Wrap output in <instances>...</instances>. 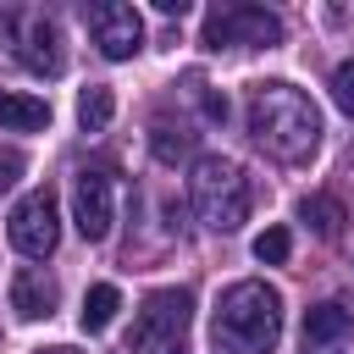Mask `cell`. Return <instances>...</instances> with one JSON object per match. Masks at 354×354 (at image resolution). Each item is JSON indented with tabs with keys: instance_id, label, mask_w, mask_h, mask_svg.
<instances>
[{
	"instance_id": "8",
	"label": "cell",
	"mask_w": 354,
	"mask_h": 354,
	"mask_svg": "<svg viewBox=\"0 0 354 354\" xmlns=\"http://www.w3.org/2000/svg\"><path fill=\"white\" fill-rule=\"evenodd\" d=\"M88 33H94V44H100L105 61H127V55L144 50V17L133 6H122V0L88 6Z\"/></svg>"
},
{
	"instance_id": "1",
	"label": "cell",
	"mask_w": 354,
	"mask_h": 354,
	"mask_svg": "<svg viewBox=\"0 0 354 354\" xmlns=\"http://www.w3.org/2000/svg\"><path fill=\"white\" fill-rule=\"evenodd\" d=\"M243 116H249V138H254L266 155L288 160V166L310 160L315 144H321V111H315V100H310L304 88H293V83H254Z\"/></svg>"
},
{
	"instance_id": "9",
	"label": "cell",
	"mask_w": 354,
	"mask_h": 354,
	"mask_svg": "<svg viewBox=\"0 0 354 354\" xmlns=\"http://www.w3.org/2000/svg\"><path fill=\"white\" fill-rule=\"evenodd\" d=\"M72 221L88 243H100L116 221V194H111V177L105 171H77L72 177Z\"/></svg>"
},
{
	"instance_id": "21",
	"label": "cell",
	"mask_w": 354,
	"mask_h": 354,
	"mask_svg": "<svg viewBox=\"0 0 354 354\" xmlns=\"http://www.w3.org/2000/svg\"><path fill=\"white\" fill-rule=\"evenodd\" d=\"M155 11H166V17H183V11H188V0H155Z\"/></svg>"
},
{
	"instance_id": "20",
	"label": "cell",
	"mask_w": 354,
	"mask_h": 354,
	"mask_svg": "<svg viewBox=\"0 0 354 354\" xmlns=\"http://www.w3.org/2000/svg\"><path fill=\"white\" fill-rule=\"evenodd\" d=\"M194 88H199V105H205V116H210V122H227V100H221L216 88H205L199 77H194Z\"/></svg>"
},
{
	"instance_id": "10",
	"label": "cell",
	"mask_w": 354,
	"mask_h": 354,
	"mask_svg": "<svg viewBox=\"0 0 354 354\" xmlns=\"http://www.w3.org/2000/svg\"><path fill=\"white\" fill-rule=\"evenodd\" d=\"M304 354H326V348H337L343 337H354V310H343V304H310L304 310Z\"/></svg>"
},
{
	"instance_id": "12",
	"label": "cell",
	"mask_w": 354,
	"mask_h": 354,
	"mask_svg": "<svg viewBox=\"0 0 354 354\" xmlns=\"http://www.w3.org/2000/svg\"><path fill=\"white\" fill-rule=\"evenodd\" d=\"M0 127H11V133H39V127H50V105H44L39 94L0 88Z\"/></svg>"
},
{
	"instance_id": "7",
	"label": "cell",
	"mask_w": 354,
	"mask_h": 354,
	"mask_svg": "<svg viewBox=\"0 0 354 354\" xmlns=\"http://www.w3.org/2000/svg\"><path fill=\"white\" fill-rule=\"evenodd\" d=\"M11 243L28 254V260H44V254H55V243H61V216H55V194L50 188H33V194H22L17 199V210H11Z\"/></svg>"
},
{
	"instance_id": "4",
	"label": "cell",
	"mask_w": 354,
	"mask_h": 354,
	"mask_svg": "<svg viewBox=\"0 0 354 354\" xmlns=\"http://www.w3.org/2000/svg\"><path fill=\"white\" fill-rule=\"evenodd\" d=\"M188 321H194V293L188 288H155L127 332V354H188Z\"/></svg>"
},
{
	"instance_id": "13",
	"label": "cell",
	"mask_w": 354,
	"mask_h": 354,
	"mask_svg": "<svg viewBox=\"0 0 354 354\" xmlns=\"http://www.w3.org/2000/svg\"><path fill=\"white\" fill-rule=\"evenodd\" d=\"M116 310H122V293H116V282H94V288L83 293V310H77V321H83V332H105V326L116 321Z\"/></svg>"
},
{
	"instance_id": "6",
	"label": "cell",
	"mask_w": 354,
	"mask_h": 354,
	"mask_svg": "<svg viewBox=\"0 0 354 354\" xmlns=\"http://www.w3.org/2000/svg\"><path fill=\"white\" fill-rule=\"evenodd\" d=\"M205 50H232V44H282V22L266 11V6H249V0H238V6H216L210 17H205V39H199Z\"/></svg>"
},
{
	"instance_id": "15",
	"label": "cell",
	"mask_w": 354,
	"mask_h": 354,
	"mask_svg": "<svg viewBox=\"0 0 354 354\" xmlns=\"http://www.w3.org/2000/svg\"><path fill=\"white\" fill-rule=\"evenodd\" d=\"M299 216H304L321 238H337V232H343V221H348V216H343V205H337L332 194H310V199L299 205Z\"/></svg>"
},
{
	"instance_id": "18",
	"label": "cell",
	"mask_w": 354,
	"mask_h": 354,
	"mask_svg": "<svg viewBox=\"0 0 354 354\" xmlns=\"http://www.w3.org/2000/svg\"><path fill=\"white\" fill-rule=\"evenodd\" d=\"M332 100H337V111L354 116V61H337V72H332Z\"/></svg>"
},
{
	"instance_id": "2",
	"label": "cell",
	"mask_w": 354,
	"mask_h": 354,
	"mask_svg": "<svg viewBox=\"0 0 354 354\" xmlns=\"http://www.w3.org/2000/svg\"><path fill=\"white\" fill-rule=\"evenodd\" d=\"M210 337L221 354H271L282 337V293L271 282H232L216 304Z\"/></svg>"
},
{
	"instance_id": "22",
	"label": "cell",
	"mask_w": 354,
	"mask_h": 354,
	"mask_svg": "<svg viewBox=\"0 0 354 354\" xmlns=\"http://www.w3.org/2000/svg\"><path fill=\"white\" fill-rule=\"evenodd\" d=\"M39 354H77V348H66V343H55V348H39Z\"/></svg>"
},
{
	"instance_id": "5",
	"label": "cell",
	"mask_w": 354,
	"mask_h": 354,
	"mask_svg": "<svg viewBox=\"0 0 354 354\" xmlns=\"http://www.w3.org/2000/svg\"><path fill=\"white\" fill-rule=\"evenodd\" d=\"M0 39L11 44V55L39 72V77H55L66 66V50H61V28L50 11H0Z\"/></svg>"
},
{
	"instance_id": "11",
	"label": "cell",
	"mask_w": 354,
	"mask_h": 354,
	"mask_svg": "<svg viewBox=\"0 0 354 354\" xmlns=\"http://www.w3.org/2000/svg\"><path fill=\"white\" fill-rule=\"evenodd\" d=\"M55 282L44 277V271H17L11 277V310L22 315V321H44V315H55Z\"/></svg>"
},
{
	"instance_id": "3",
	"label": "cell",
	"mask_w": 354,
	"mask_h": 354,
	"mask_svg": "<svg viewBox=\"0 0 354 354\" xmlns=\"http://www.w3.org/2000/svg\"><path fill=\"white\" fill-rule=\"evenodd\" d=\"M188 199H194V216L210 227V232H238L249 221V177L238 160L227 155H199L194 160V177H188Z\"/></svg>"
},
{
	"instance_id": "17",
	"label": "cell",
	"mask_w": 354,
	"mask_h": 354,
	"mask_svg": "<svg viewBox=\"0 0 354 354\" xmlns=\"http://www.w3.org/2000/svg\"><path fill=\"white\" fill-rule=\"evenodd\" d=\"M288 249H293V232H288V227H266V232L254 238V260H266V266H282Z\"/></svg>"
},
{
	"instance_id": "16",
	"label": "cell",
	"mask_w": 354,
	"mask_h": 354,
	"mask_svg": "<svg viewBox=\"0 0 354 354\" xmlns=\"http://www.w3.org/2000/svg\"><path fill=\"white\" fill-rule=\"evenodd\" d=\"M149 149H155V160H183L188 149H194V133L188 127H171V122H155V133H149Z\"/></svg>"
},
{
	"instance_id": "19",
	"label": "cell",
	"mask_w": 354,
	"mask_h": 354,
	"mask_svg": "<svg viewBox=\"0 0 354 354\" xmlns=\"http://www.w3.org/2000/svg\"><path fill=\"white\" fill-rule=\"evenodd\" d=\"M17 177H22V155H17L11 144H0V194H11Z\"/></svg>"
},
{
	"instance_id": "14",
	"label": "cell",
	"mask_w": 354,
	"mask_h": 354,
	"mask_svg": "<svg viewBox=\"0 0 354 354\" xmlns=\"http://www.w3.org/2000/svg\"><path fill=\"white\" fill-rule=\"evenodd\" d=\"M111 116H116V94H111L105 83H88V88L77 94V122H83V133H100Z\"/></svg>"
}]
</instances>
